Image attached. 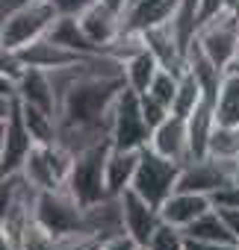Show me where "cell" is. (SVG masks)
<instances>
[{"instance_id":"6da1fadb","label":"cell","mask_w":239,"mask_h":250,"mask_svg":"<svg viewBox=\"0 0 239 250\" xmlns=\"http://www.w3.org/2000/svg\"><path fill=\"white\" fill-rule=\"evenodd\" d=\"M62 15L50 0H24L12 3V9L0 18V44L12 50H24L27 44L45 39Z\"/></svg>"},{"instance_id":"7a4b0ae2","label":"cell","mask_w":239,"mask_h":250,"mask_svg":"<svg viewBox=\"0 0 239 250\" xmlns=\"http://www.w3.org/2000/svg\"><path fill=\"white\" fill-rule=\"evenodd\" d=\"M109 147H112V142L103 139V142H95V145L74 153V165H71L65 188L83 206H95V203L109 197V191H106V156H109Z\"/></svg>"},{"instance_id":"3957f363","label":"cell","mask_w":239,"mask_h":250,"mask_svg":"<svg viewBox=\"0 0 239 250\" xmlns=\"http://www.w3.org/2000/svg\"><path fill=\"white\" fill-rule=\"evenodd\" d=\"M151 124L145 121L142 112V97L130 85L118 91L109 115V142L112 147H127V150H142L151 145Z\"/></svg>"},{"instance_id":"277c9868","label":"cell","mask_w":239,"mask_h":250,"mask_svg":"<svg viewBox=\"0 0 239 250\" xmlns=\"http://www.w3.org/2000/svg\"><path fill=\"white\" fill-rule=\"evenodd\" d=\"M180 171H183L180 162H174V159L157 153V150L148 145V147H142V153H139V168H136V177H133V186H130V188H133L136 194H142L151 206L160 209V206L166 203V197L177 188Z\"/></svg>"},{"instance_id":"5b68a950","label":"cell","mask_w":239,"mask_h":250,"mask_svg":"<svg viewBox=\"0 0 239 250\" xmlns=\"http://www.w3.org/2000/svg\"><path fill=\"white\" fill-rule=\"evenodd\" d=\"M71 165H74V153L65 147V145H36L33 153L27 156L21 174L24 180L39 188V191H56L68 183V174H71Z\"/></svg>"},{"instance_id":"8992f818","label":"cell","mask_w":239,"mask_h":250,"mask_svg":"<svg viewBox=\"0 0 239 250\" xmlns=\"http://www.w3.org/2000/svg\"><path fill=\"white\" fill-rule=\"evenodd\" d=\"M36 221L50 229L53 235L65 238V235H74L80 229H89L86 227V206L62 186L56 191H39V200H36Z\"/></svg>"},{"instance_id":"52a82bcc","label":"cell","mask_w":239,"mask_h":250,"mask_svg":"<svg viewBox=\"0 0 239 250\" xmlns=\"http://www.w3.org/2000/svg\"><path fill=\"white\" fill-rule=\"evenodd\" d=\"M195 42L201 44V50H204L221 71H227V65L233 62V56L239 53V21H236L230 12L215 15L213 21H207V24L198 27Z\"/></svg>"},{"instance_id":"ba28073f","label":"cell","mask_w":239,"mask_h":250,"mask_svg":"<svg viewBox=\"0 0 239 250\" xmlns=\"http://www.w3.org/2000/svg\"><path fill=\"white\" fill-rule=\"evenodd\" d=\"M227 183H233V162H224V159H215V156H201V159H189L183 165L177 188L213 197Z\"/></svg>"},{"instance_id":"9c48e42d","label":"cell","mask_w":239,"mask_h":250,"mask_svg":"<svg viewBox=\"0 0 239 250\" xmlns=\"http://www.w3.org/2000/svg\"><path fill=\"white\" fill-rule=\"evenodd\" d=\"M121 224H124V235H130L136 244H148L151 235L157 232V227L163 224L160 218V209L151 206L142 194H136L133 188H127L121 197Z\"/></svg>"},{"instance_id":"30bf717a","label":"cell","mask_w":239,"mask_h":250,"mask_svg":"<svg viewBox=\"0 0 239 250\" xmlns=\"http://www.w3.org/2000/svg\"><path fill=\"white\" fill-rule=\"evenodd\" d=\"M36 142L27 130V124L21 118V106L18 97L12 100V112L6 118V139H3V159H0V174H18L27 162V156L33 153Z\"/></svg>"},{"instance_id":"8fae6325","label":"cell","mask_w":239,"mask_h":250,"mask_svg":"<svg viewBox=\"0 0 239 250\" xmlns=\"http://www.w3.org/2000/svg\"><path fill=\"white\" fill-rule=\"evenodd\" d=\"M77 21H80L83 33L92 39V44H95L100 53H106L109 44L124 33V15L115 12L112 6H106L103 0H95V3H92L83 15H77Z\"/></svg>"},{"instance_id":"7c38bea8","label":"cell","mask_w":239,"mask_h":250,"mask_svg":"<svg viewBox=\"0 0 239 250\" xmlns=\"http://www.w3.org/2000/svg\"><path fill=\"white\" fill-rule=\"evenodd\" d=\"M18 53H21V59H24L27 68H42V71H48V74L65 71V68H71V65H80V62L92 59V56H83V53H77V50H71V47L53 42L50 36H45V39L27 44V47L18 50Z\"/></svg>"},{"instance_id":"4fadbf2b","label":"cell","mask_w":239,"mask_h":250,"mask_svg":"<svg viewBox=\"0 0 239 250\" xmlns=\"http://www.w3.org/2000/svg\"><path fill=\"white\" fill-rule=\"evenodd\" d=\"M213 209V197L207 194H198V191H183V188H174L166 203L160 206V218L166 224H174L180 229H186L192 221H198L204 212Z\"/></svg>"},{"instance_id":"5bb4252c","label":"cell","mask_w":239,"mask_h":250,"mask_svg":"<svg viewBox=\"0 0 239 250\" xmlns=\"http://www.w3.org/2000/svg\"><path fill=\"white\" fill-rule=\"evenodd\" d=\"M151 147L180 165L189 162V127H186V118L180 115H168L160 127H154L151 133Z\"/></svg>"},{"instance_id":"9a60e30c","label":"cell","mask_w":239,"mask_h":250,"mask_svg":"<svg viewBox=\"0 0 239 250\" xmlns=\"http://www.w3.org/2000/svg\"><path fill=\"white\" fill-rule=\"evenodd\" d=\"M18 100L42 106L48 112H59V91H56L53 74L42 68H24V74L18 77Z\"/></svg>"},{"instance_id":"2e32d148","label":"cell","mask_w":239,"mask_h":250,"mask_svg":"<svg viewBox=\"0 0 239 250\" xmlns=\"http://www.w3.org/2000/svg\"><path fill=\"white\" fill-rule=\"evenodd\" d=\"M183 6V0H139L124 12V27L133 33H145L151 27L168 24Z\"/></svg>"},{"instance_id":"e0dca14e","label":"cell","mask_w":239,"mask_h":250,"mask_svg":"<svg viewBox=\"0 0 239 250\" xmlns=\"http://www.w3.org/2000/svg\"><path fill=\"white\" fill-rule=\"evenodd\" d=\"M139 153L142 150L109 147V156H106V191H109V197H121L133 186V177L139 168Z\"/></svg>"},{"instance_id":"ac0fdd59","label":"cell","mask_w":239,"mask_h":250,"mask_svg":"<svg viewBox=\"0 0 239 250\" xmlns=\"http://www.w3.org/2000/svg\"><path fill=\"white\" fill-rule=\"evenodd\" d=\"M18 106H21V118H24V124H27V130H30L36 145H56L59 142V118H56V112H48V109L24 103V100H18Z\"/></svg>"},{"instance_id":"d6986e66","label":"cell","mask_w":239,"mask_h":250,"mask_svg":"<svg viewBox=\"0 0 239 250\" xmlns=\"http://www.w3.org/2000/svg\"><path fill=\"white\" fill-rule=\"evenodd\" d=\"M121 65H124V80H127V85H130L133 91H139V94L148 91V85L154 83L157 71L163 68V65L157 62V56H154L148 47L136 50V53H133L130 59H124Z\"/></svg>"},{"instance_id":"ffe728a7","label":"cell","mask_w":239,"mask_h":250,"mask_svg":"<svg viewBox=\"0 0 239 250\" xmlns=\"http://www.w3.org/2000/svg\"><path fill=\"white\" fill-rule=\"evenodd\" d=\"M48 36H50L53 42H59V44H65V47L83 53V56H100V50H97V47L92 44V39L83 33L80 21H77L74 15H62V18L53 24V30H50Z\"/></svg>"},{"instance_id":"44dd1931","label":"cell","mask_w":239,"mask_h":250,"mask_svg":"<svg viewBox=\"0 0 239 250\" xmlns=\"http://www.w3.org/2000/svg\"><path fill=\"white\" fill-rule=\"evenodd\" d=\"M213 103H215V121L218 124L239 127V74L224 71V80H221Z\"/></svg>"},{"instance_id":"7402d4cb","label":"cell","mask_w":239,"mask_h":250,"mask_svg":"<svg viewBox=\"0 0 239 250\" xmlns=\"http://www.w3.org/2000/svg\"><path fill=\"white\" fill-rule=\"evenodd\" d=\"M201 100H207L204 85L198 83V77H195L189 68H183V71H180V80H177V94H174L171 112L180 115V118H189V115L201 106Z\"/></svg>"},{"instance_id":"603a6c76","label":"cell","mask_w":239,"mask_h":250,"mask_svg":"<svg viewBox=\"0 0 239 250\" xmlns=\"http://www.w3.org/2000/svg\"><path fill=\"white\" fill-rule=\"evenodd\" d=\"M186 235L189 238H204V241H227V244H239L236 238H233V232L227 229V224H224V218H221V212L213 206L210 212H204L198 221H192L189 227H186Z\"/></svg>"},{"instance_id":"cb8c5ba5","label":"cell","mask_w":239,"mask_h":250,"mask_svg":"<svg viewBox=\"0 0 239 250\" xmlns=\"http://www.w3.org/2000/svg\"><path fill=\"white\" fill-rule=\"evenodd\" d=\"M207 156L233 162L239 156V127H230V124H215V130L210 136V147Z\"/></svg>"},{"instance_id":"d4e9b609","label":"cell","mask_w":239,"mask_h":250,"mask_svg":"<svg viewBox=\"0 0 239 250\" xmlns=\"http://www.w3.org/2000/svg\"><path fill=\"white\" fill-rule=\"evenodd\" d=\"M15 250H62V241H59V235L45 229L39 221H30L27 229L21 232Z\"/></svg>"},{"instance_id":"484cf974","label":"cell","mask_w":239,"mask_h":250,"mask_svg":"<svg viewBox=\"0 0 239 250\" xmlns=\"http://www.w3.org/2000/svg\"><path fill=\"white\" fill-rule=\"evenodd\" d=\"M177 80H180V71L160 68V71H157V77H154V83L148 85V91H145V94H151L154 100H160V103H166V106L171 109L174 94H177Z\"/></svg>"},{"instance_id":"4316f807","label":"cell","mask_w":239,"mask_h":250,"mask_svg":"<svg viewBox=\"0 0 239 250\" xmlns=\"http://www.w3.org/2000/svg\"><path fill=\"white\" fill-rule=\"evenodd\" d=\"M145 247H148V250H186V229H180V227L163 221Z\"/></svg>"},{"instance_id":"83f0119b","label":"cell","mask_w":239,"mask_h":250,"mask_svg":"<svg viewBox=\"0 0 239 250\" xmlns=\"http://www.w3.org/2000/svg\"><path fill=\"white\" fill-rule=\"evenodd\" d=\"M139 97H142V112H145V121L151 124V130H154V127H160V124L171 115V109H168L166 103L154 100L151 94H139Z\"/></svg>"},{"instance_id":"f1b7e54d","label":"cell","mask_w":239,"mask_h":250,"mask_svg":"<svg viewBox=\"0 0 239 250\" xmlns=\"http://www.w3.org/2000/svg\"><path fill=\"white\" fill-rule=\"evenodd\" d=\"M213 206L215 209H239V183H227L224 188H218L213 194Z\"/></svg>"},{"instance_id":"f546056e","label":"cell","mask_w":239,"mask_h":250,"mask_svg":"<svg viewBox=\"0 0 239 250\" xmlns=\"http://www.w3.org/2000/svg\"><path fill=\"white\" fill-rule=\"evenodd\" d=\"M50 3L56 6L59 15H74V18H77V15H83V12L95 3V0H50Z\"/></svg>"},{"instance_id":"4dcf8cb0","label":"cell","mask_w":239,"mask_h":250,"mask_svg":"<svg viewBox=\"0 0 239 250\" xmlns=\"http://www.w3.org/2000/svg\"><path fill=\"white\" fill-rule=\"evenodd\" d=\"M239 244H227V241H204V238H189L186 235V250H236Z\"/></svg>"},{"instance_id":"1f68e13d","label":"cell","mask_w":239,"mask_h":250,"mask_svg":"<svg viewBox=\"0 0 239 250\" xmlns=\"http://www.w3.org/2000/svg\"><path fill=\"white\" fill-rule=\"evenodd\" d=\"M100 250H136V241H133L130 235H124V232H118V235L106 238Z\"/></svg>"},{"instance_id":"d6a6232c","label":"cell","mask_w":239,"mask_h":250,"mask_svg":"<svg viewBox=\"0 0 239 250\" xmlns=\"http://www.w3.org/2000/svg\"><path fill=\"white\" fill-rule=\"evenodd\" d=\"M0 97H6V100H15L18 97V83L9 74H3V71H0Z\"/></svg>"},{"instance_id":"836d02e7","label":"cell","mask_w":239,"mask_h":250,"mask_svg":"<svg viewBox=\"0 0 239 250\" xmlns=\"http://www.w3.org/2000/svg\"><path fill=\"white\" fill-rule=\"evenodd\" d=\"M218 212H221V218H224L227 229L233 232V238L239 241V209H218Z\"/></svg>"},{"instance_id":"e575fe53","label":"cell","mask_w":239,"mask_h":250,"mask_svg":"<svg viewBox=\"0 0 239 250\" xmlns=\"http://www.w3.org/2000/svg\"><path fill=\"white\" fill-rule=\"evenodd\" d=\"M103 3H106V6H112L115 12H121V15H124V12H127V6H130V0H103Z\"/></svg>"},{"instance_id":"d590c367","label":"cell","mask_w":239,"mask_h":250,"mask_svg":"<svg viewBox=\"0 0 239 250\" xmlns=\"http://www.w3.org/2000/svg\"><path fill=\"white\" fill-rule=\"evenodd\" d=\"M9 112H12V100L0 97V121H6V118H9Z\"/></svg>"},{"instance_id":"8d00e7d4","label":"cell","mask_w":239,"mask_h":250,"mask_svg":"<svg viewBox=\"0 0 239 250\" xmlns=\"http://www.w3.org/2000/svg\"><path fill=\"white\" fill-rule=\"evenodd\" d=\"M3 139H6V121H0V159H3Z\"/></svg>"},{"instance_id":"74e56055","label":"cell","mask_w":239,"mask_h":250,"mask_svg":"<svg viewBox=\"0 0 239 250\" xmlns=\"http://www.w3.org/2000/svg\"><path fill=\"white\" fill-rule=\"evenodd\" d=\"M233 183H239V156L233 159Z\"/></svg>"},{"instance_id":"f35d334b","label":"cell","mask_w":239,"mask_h":250,"mask_svg":"<svg viewBox=\"0 0 239 250\" xmlns=\"http://www.w3.org/2000/svg\"><path fill=\"white\" fill-rule=\"evenodd\" d=\"M136 250H148V247H142V244H136Z\"/></svg>"},{"instance_id":"ab89813d","label":"cell","mask_w":239,"mask_h":250,"mask_svg":"<svg viewBox=\"0 0 239 250\" xmlns=\"http://www.w3.org/2000/svg\"><path fill=\"white\" fill-rule=\"evenodd\" d=\"M133 3H139V0H130V6H133ZM130 6H127V9H130Z\"/></svg>"},{"instance_id":"60d3db41","label":"cell","mask_w":239,"mask_h":250,"mask_svg":"<svg viewBox=\"0 0 239 250\" xmlns=\"http://www.w3.org/2000/svg\"><path fill=\"white\" fill-rule=\"evenodd\" d=\"M15 3H24V0H15Z\"/></svg>"}]
</instances>
